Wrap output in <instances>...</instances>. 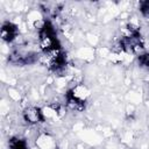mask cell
I'll return each mask as SVG.
<instances>
[{
	"label": "cell",
	"mask_w": 149,
	"mask_h": 149,
	"mask_svg": "<svg viewBox=\"0 0 149 149\" xmlns=\"http://www.w3.org/2000/svg\"><path fill=\"white\" fill-rule=\"evenodd\" d=\"M38 45L43 54L61 49V44L56 35V29L49 20H45L38 30Z\"/></svg>",
	"instance_id": "1"
},
{
	"label": "cell",
	"mask_w": 149,
	"mask_h": 149,
	"mask_svg": "<svg viewBox=\"0 0 149 149\" xmlns=\"http://www.w3.org/2000/svg\"><path fill=\"white\" fill-rule=\"evenodd\" d=\"M42 62L54 73H62L68 66V57L66 54L62 50V48L43 54Z\"/></svg>",
	"instance_id": "2"
},
{
	"label": "cell",
	"mask_w": 149,
	"mask_h": 149,
	"mask_svg": "<svg viewBox=\"0 0 149 149\" xmlns=\"http://www.w3.org/2000/svg\"><path fill=\"white\" fill-rule=\"evenodd\" d=\"M118 48H119V52L121 54L140 55L144 49V40L141 33L122 36L118 43Z\"/></svg>",
	"instance_id": "3"
},
{
	"label": "cell",
	"mask_w": 149,
	"mask_h": 149,
	"mask_svg": "<svg viewBox=\"0 0 149 149\" xmlns=\"http://www.w3.org/2000/svg\"><path fill=\"white\" fill-rule=\"evenodd\" d=\"M22 118L28 125H38L45 121V114L43 109L37 106H28L22 112Z\"/></svg>",
	"instance_id": "4"
},
{
	"label": "cell",
	"mask_w": 149,
	"mask_h": 149,
	"mask_svg": "<svg viewBox=\"0 0 149 149\" xmlns=\"http://www.w3.org/2000/svg\"><path fill=\"white\" fill-rule=\"evenodd\" d=\"M19 27L12 21H5L1 26V38L3 42L12 43L17 38Z\"/></svg>",
	"instance_id": "5"
},
{
	"label": "cell",
	"mask_w": 149,
	"mask_h": 149,
	"mask_svg": "<svg viewBox=\"0 0 149 149\" xmlns=\"http://www.w3.org/2000/svg\"><path fill=\"white\" fill-rule=\"evenodd\" d=\"M65 106L73 112H83L86 107V101L76 98L69 90L65 93Z\"/></svg>",
	"instance_id": "6"
},
{
	"label": "cell",
	"mask_w": 149,
	"mask_h": 149,
	"mask_svg": "<svg viewBox=\"0 0 149 149\" xmlns=\"http://www.w3.org/2000/svg\"><path fill=\"white\" fill-rule=\"evenodd\" d=\"M36 146H38L41 149H55L56 142L49 134H41L36 139Z\"/></svg>",
	"instance_id": "7"
},
{
	"label": "cell",
	"mask_w": 149,
	"mask_h": 149,
	"mask_svg": "<svg viewBox=\"0 0 149 149\" xmlns=\"http://www.w3.org/2000/svg\"><path fill=\"white\" fill-rule=\"evenodd\" d=\"M76 98L83 100V101H87V98L90 97V90L84 85V84H77L73 87H71L69 90Z\"/></svg>",
	"instance_id": "8"
},
{
	"label": "cell",
	"mask_w": 149,
	"mask_h": 149,
	"mask_svg": "<svg viewBox=\"0 0 149 149\" xmlns=\"http://www.w3.org/2000/svg\"><path fill=\"white\" fill-rule=\"evenodd\" d=\"M8 148L9 149H29L28 142L19 136H13L8 140Z\"/></svg>",
	"instance_id": "9"
},
{
	"label": "cell",
	"mask_w": 149,
	"mask_h": 149,
	"mask_svg": "<svg viewBox=\"0 0 149 149\" xmlns=\"http://www.w3.org/2000/svg\"><path fill=\"white\" fill-rule=\"evenodd\" d=\"M136 62L140 68L149 70V52H141L136 56Z\"/></svg>",
	"instance_id": "10"
},
{
	"label": "cell",
	"mask_w": 149,
	"mask_h": 149,
	"mask_svg": "<svg viewBox=\"0 0 149 149\" xmlns=\"http://www.w3.org/2000/svg\"><path fill=\"white\" fill-rule=\"evenodd\" d=\"M139 10H140V13L143 17L149 19V0L141 1L140 5H139Z\"/></svg>",
	"instance_id": "11"
},
{
	"label": "cell",
	"mask_w": 149,
	"mask_h": 149,
	"mask_svg": "<svg viewBox=\"0 0 149 149\" xmlns=\"http://www.w3.org/2000/svg\"><path fill=\"white\" fill-rule=\"evenodd\" d=\"M55 149H58V148H57V147H56V148H55Z\"/></svg>",
	"instance_id": "12"
}]
</instances>
